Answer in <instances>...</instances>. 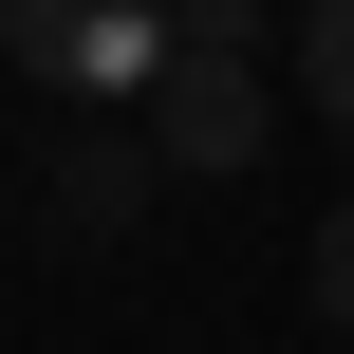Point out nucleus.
Returning a JSON list of instances; mask_svg holds the SVG:
<instances>
[{
  "label": "nucleus",
  "mask_w": 354,
  "mask_h": 354,
  "mask_svg": "<svg viewBox=\"0 0 354 354\" xmlns=\"http://www.w3.org/2000/svg\"><path fill=\"white\" fill-rule=\"evenodd\" d=\"M149 187H168V149H149V131H56L37 224H56V243H131V224H149Z\"/></svg>",
  "instance_id": "obj_3"
},
{
  "label": "nucleus",
  "mask_w": 354,
  "mask_h": 354,
  "mask_svg": "<svg viewBox=\"0 0 354 354\" xmlns=\"http://www.w3.org/2000/svg\"><path fill=\"white\" fill-rule=\"evenodd\" d=\"M149 149H168V168H205V187H224V168H261V149H280V75L187 37V56L149 75Z\"/></svg>",
  "instance_id": "obj_2"
},
{
  "label": "nucleus",
  "mask_w": 354,
  "mask_h": 354,
  "mask_svg": "<svg viewBox=\"0 0 354 354\" xmlns=\"http://www.w3.org/2000/svg\"><path fill=\"white\" fill-rule=\"evenodd\" d=\"M299 299H317V317H336V336H354V187H336V224L299 243Z\"/></svg>",
  "instance_id": "obj_5"
},
{
  "label": "nucleus",
  "mask_w": 354,
  "mask_h": 354,
  "mask_svg": "<svg viewBox=\"0 0 354 354\" xmlns=\"http://www.w3.org/2000/svg\"><path fill=\"white\" fill-rule=\"evenodd\" d=\"M0 56L56 112H149V75L187 56V0H0Z\"/></svg>",
  "instance_id": "obj_1"
},
{
  "label": "nucleus",
  "mask_w": 354,
  "mask_h": 354,
  "mask_svg": "<svg viewBox=\"0 0 354 354\" xmlns=\"http://www.w3.org/2000/svg\"><path fill=\"white\" fill-rule=\"evenodd\" d=\"M187 37H205V56H261V37H299V19H280V0H187Z\"/></svg>",
  "instance_id": "obj_6"
},
{
  "label": "nucleus",
  "mask_w": 354,
  "mask_h": 354,
  "mask_svg": "<svg viewBox=\"0 0 354 354\" xmlns=\"http://www.w3.org/2000/svg\"><path fill=\"white\" fill-rule=\"evenodd\" d=\"M299 112L354 149V0H299Z\"/></svg>",
  "instance_id": "obj_4"
}]
</instances>
